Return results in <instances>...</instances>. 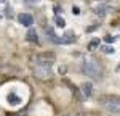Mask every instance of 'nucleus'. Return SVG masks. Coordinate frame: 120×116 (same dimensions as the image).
Instances as JSON below:
<instances>
[{"instance_id": "nucleus-1", "label": "nucleus", "mask_w": 120, "mask_h": 116, "mask_svg": "<svg viewBox=\"0 0 120 116\" xmlns=\"http://www.w3.org/2000/svg\"><path fill=\"white\" fill-rule=\"evenodd\" d=\"M51 65H53V55H38L35 58V76L46 79L51 76Z\"/></svg>"}, {"instance_id": "nucleus-2", "label": "nucleus", "mask_w": 120, "mask_h": 116, "mask_svg": "<svg viewBox=\"0 0 120 116\" xmlns=\"http://www.w3.org/2000/svg\"><path fill=\"white\" fill-rule=\"evenodd\" d=\"M101 106L107 111V113H112V115H119L120 113V98L119 97H102L99 100Z\"/></svg>"}, {"instance_id": "nucleus-3", "label": "nucleus", "mask_w": 120, "mask_h": 116, "mask_svg": "<svg viewBox=\"0 0 120 116\" xmlns=\"http://www.w3.org/2000/svg\"><path fill=\"white\" fill-rule=\"evenodd\" d=\"M82 71L83 74H86L88 77H91L94 81H98L101 77V68L94 60H85L82 65Z\"/></svg>"}, {"instance_id": "nucleus-4", "label": "nucleus", "mask_w": 120, "mask_h": 116, "mask_svg": "<svg viewBox=\"0 0 120 116\" xmlns=\"http://www.w3.org/2000/svg\"><path fill=\"white\" fill-rule=\"evenodd\" d=\"M18 21H19V24H22V26H26V28H29V26L34 24V18H32V15H29V13H21L18 16Z\"/></svg>"}, {"instance_id": "nucleus-5", "label": "nucleus", "mask_w": 120, "mask_h": 116, "mask_svg": "<svg viewBox=\"0 0 120 116\" xmlns=\"http://www.w3.org/2000/svg\"><path fill=\"white\" fill-rule=\"evenodd\" d=\"M7 102H8L10 106H18V105L22 103V98L18 94H15V92H10L8 95H7Z\"/></svg>"}, {"instance_id": "nucleus-6", "label": "nucleus", "mask_w": 120, "mask_h": 116, "mask_svg": "<svg viewBox=\"0 0 120 116\" xmlns=\"http://www.w3.org/2000/svg\"><path fill=\"white\" fill-rule=\"evenodd\" d=\"M82 94H83V97H91V94H93V86L90 84V82H85V84H82Z\"/></svg>"}, {"instance_id": "nucleus-7", "label": "nucleus", "mask_w": 120, "mask_h": 116, "mask_svg": "<svg viewBox=\"0 0 120 116\" xmlns=\"http://www.w3.org/2000/svg\"><path fill=\"white\" fill-rule=\"evenodd\" d=\"M75 40V34L74 32H66L64 36L61 37V44H72Z\"/></svg>"}, {"instance_id": "nucleus-8", "label": "nucleus", "mask_w": 120, "mask_h": 116, "mask_svg": "<svg viewBox=\"0 0 120 116\" xmlns=\"http://www.w3.org/2000/svg\"><path fill=\"white\" fill-rule=\"evenodd\" d=\"M26 39H27L29 42H38V36H37V31L35 29H29V32L26 34Z\"/></svg>"}, {"instance_id": "nucleus-9", "label": "nucleus", "mask_w": 120, "mask_h": 116, "mask_svg": "<svg viewBox=\"0 0 120 116\" xmlns=\"http://www.w3.org/2000/svg\"><path fill=\"white\" fill-rule=\"evenodd\" d=\"M107 13H109V8H107V7H96V8H94V15L99 16V18H104Z\"/></svg>"}, {"instance_id": "nucleus-10", "label": "nucleus", "mask_w": 120, "mask_h": 116, "mask_svg": "<svg viewBox=\"0 0 120 116\" xmlns=\"http://www.w3.org/2000/svg\"><path fill=\"white\" fill-rule=\"evenodd\" d=\"M98 47H99V39H93L88 44V50H96Z\"/></svg>"}, {"instance_id": "nucleus-11", "label": "nucleus", "mask_w": 120, "mask_h": 116, "mask_svg": "<svg viewBox=\"0 0 120 116\" xmlns=\"http://www.w3.org/2000/svg\"><path fill=\"white\" fill-rule=\"evenodd\" d=\"M55 23H56L58 28H66V21H64V18H61V16H56Z\"/></svg>"}, {"instance_id": "nucleus-12", "label": "nucleus", "mask_w": 120, "mask_h": 116, "mask_svg": "<svg viewBox=\"0 0 120 116\" xmlns=\"http://www.w3.org/2000/svg\"><path fill=\"white\" fill-rule=\"evenodd\" d=\"M3 15H5L7 18H13V16H15V13H13V8H11V7H7V8H5V11H3Z\"/></svg>"}, {"instance_id": "nucleus-13", "label": "nucleus", "mask_w": 120, "mask_h": 116, "mask_svg": "<svg viewBox=\"0 0 120 116\" xmlns=\"http://www.w3.org/2000/svg\"><path fill=\"white\" fill-rule=\"evenodd\" d=\"M101 50L104 53H107V55H109V53H114V47H111V45H102Z\"/></svg>"}, {"instance_id": "nucleus-14", "label": "nucleus", "mask_w": 120, "mask_h": 116, "mask_svg": "<svg viewBox=\"0 0 120 116\" xmlns=\"http://www.w3.org/2000/svg\"><path fill=\"white\" fill-rule=\"evenodd\" d=\"M104 40H106L107 44H114V42L117 40V37H115V36H106V37H104Z\"/></svg>"}, {"instance_id": "nucleus-15", "label": "nucleus", "mask_w": 120, "mask_h": 116, "mask_svg": "<svg viewBox=\"0 0 120 116\" xmlns=\"http://www.w3.org/2000/svg\"><path fill=\"white\" fill-rule=\"evenodd\" d=\"M72 13L74 15H80V8L79 7H72Z\"/></svg>"}, {"instance_id": "nucleus-16", "label": "nucleus", "mask_w": 120, "mask_h": 116, "mask_svg": "<svg viewBox=\"0 0 120 116\" xmlns=\"http://www.w3.org/2000/svg\"><path fill=\"white\" fill-rule=\"evenodd\" d=\"M59 11H63V8H61V7H55V13H56V15H58Z\"/></svg>"}, {"instance_id": "nucleus-17", "label": "nucleus", "mask_w": 120, "mask_h": 116, "mask_svg": "<svg viewBox=\"0 0 120 116\" xmlns=\"http://www.w3.org/2000/svg\"><path fill=\"white\" fill-rule=\"evenodd\" d=\"M26 2H29V3H37L38 0H26Z\"/></svg>"}, {"instance_id": "nucleus-18", "label": "nucleus", "mask_w": 120, "mask_h": 116, "mask_svg": "<svg viewBox=\"0 0 120 116\" xmlns=\"http://www.w3.org/2000/svg\"><path fill=\"white\" fill-rule=\"evenodd\" d=\"M77 116H85V115H82V113H80V115H77Z\"/></svg>"}, {"instance_id": "nucleus-19", "label": "nucleus", "mask_w": 120, "mask_h": 116, "mask_svg": "<svg viewBox=\"0 0 120 116\" xmlns=\"http://www.w3.org/2000/svg\"><path fill=\"white\" fill-rule=\"evenodd\" d=\"M3 2H5V0H0V3H3Z\"/></svg>"}, {"instance_id": "nucleus-20", "label": "nucleus", "mask_w": 120, "mask_h": 116, "mask_svg": "<svg viewBox=\"0 0 120 116\" xmlns=\"http://www.w3.org/2000/svg\"><path fill=\"white\" fill-rule=\"evenodd\" d=\"M0 19H2V15H0Z\"/></svg>"}]
</instances>
